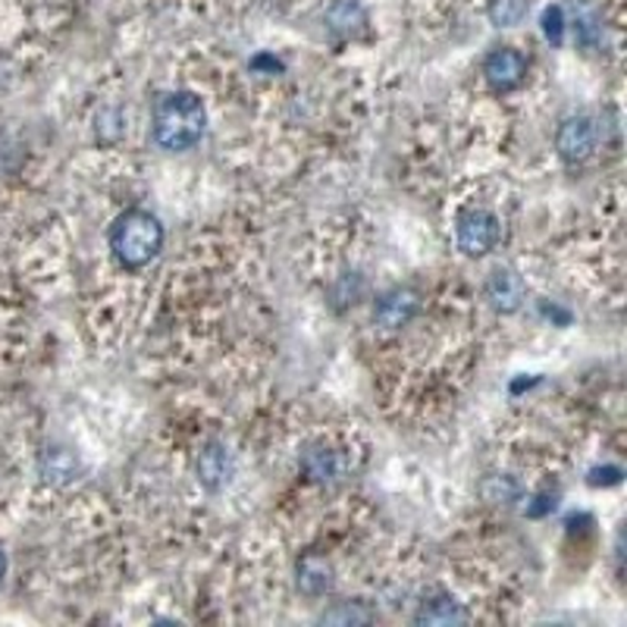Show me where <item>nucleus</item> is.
<instances>
[{"label":"nucleus","instance_id":"nucleus-1","mask_svg":"<svg viewBox=\"0 0 627 627\" xmlns=\"http://www.w3.org/2000/svg\"><path fill=\"white\" fill-rule=\"evenodd\" d=\"M208 129V110L195 91H167L155 101L151 132L163 151H189Z\"/></svg>","mask_w":627,"mask_h":627},{"label":"nucleus","instance_id":"nucleus-2","mask_svg":"<svg viewBox=\"0 0 627 627\" xmlns=\"http://www.w3.org/2000/svg\"><path fill=\"white\" fill-rule=\"evenodd\" d=\"M163 248V223L151 210H126L110 227V251L126 270H141Z\"/></svg>","mask_w":627,"mask_h":627},{"label":"nucleus","instance_id":"nucleus-3","mask_svg":"<svg viewBox=\"0 0 627 627\" xmlns=\"http://www.w3.org/2000/svg\"><path fill=\"white\" fill-rule=\"evenodd\" d=\"M502 227L499 217L484 208H470L458 217L455 223V242L468 255V258H484L496 245H499Z\"/></svg>","mask_w":627,"mask_h":627},{"label":"nucleus","instance_id":"nucleus-4","mask_svg":"<svg viewBox=\"0 0 627 627\" xmlns=\"http://www.w3.org/2000/svg\"><path fill=\"white\" fill-rule=\"evenodd\" d=\"M484 79L492 91L506 94L527 79V57L515 48H496L484 60Z\"/></svg>","mask_w":627,"mask_h":627},{"label":"nucleus","instance_id":"nucleus-5","mask_svg":"<svg viewBox=\"0 0 627 627\" xmlns=\"http://www.w3.org/2000/svg\"><path fill=\"white\" fill-rule=\"evenodd\" d=\"M420 311V296L415 289H408V286H396V289H389L384 296L377 298V305H374V324L377 327H384V330H401V327H408Z\"/></svg>","mask_w":627,"mask_h":627},{"label":"nucleus","instance_id":"nucleus-6","mask_svg":"<svg viewBox=\"0 0 627 627\" xmlns=\"http://www.w3.org/2000/svg\"><path fill=\"white\" fill-rule=\"evenodd\" d=\"M556 148L565 163H584L596 148V126L590 117H568L558 126Z\"/></svg>","mask_w":627,"mask_h":627},{"label":"nucleus","instance_id":"nucleus-7","mask_svg":"<svg viewBox=\"0 0 627 627\" xmlns=\"http://www.w3.org/2000/svg\"><path fill=\"white\" fill-rule=\"evenodd\" d=\"M195 470H198V484L210 492L223 489L232 480V470H236V461H232V452H229L223 442H208L198 461H195Z\"/></svg>","mask_w":627,"mask_h":627},{"label":"nucleus","instance_id":"nucleus-8","mask_svg":"<svg viewBox=\"0 0 627 627\" xmlns=\"http://www.w3.org/2000/svg\"><path fill=\"white\" fill-rule=\"evenodd\" d=\"M524 279L511 267H496L487 279V301L499 314H515L524 305Z\"/></svg>","mask_w":627,"mask_h":627},{"label":"nucleus","instance_id":"nucleus-9","mask_svg":"<svg viewBox=\"0 0 627 627\" xmlns=\"http://www.w3.org/2000/svg\"><path fill=\"white\" fill-rule=\"evenodd\" d=\"M301 470L308 474V480H314V484H336L346 474V461L330 446H308L301 452Z\"/></svg>","mask_w":627,"mask_h":627},{"label":"nucleus","instance_id":"nucleus-10","mask_svg":"<svg viewBox=\"0 0 627 627\" xmlns=\"http://www.w3.org/2000/svg\"><path fill=\"white\" fill-rule=\"evenodd\" d=\"M327 26L336 38H355L367 26L361 0H332L327 10Z\"/></svg>","mask_w":627,"mask_h":627},{"label":"nucleus","instance_id":"nucleus-11","mask_svg":"<svg viewBox=\"0 0 627 627\" xmlns=\"http://www.w3.org/2000/svg\"><path fill=\"white\" fill-rule=\"evenodd\" d=\"M415 621H418V625H465V621H468V611L461 609L452 596H434V599H424V603H420Z\"/></svg>","mask_w":627,"mask_h":627},{"label":"nucleus","instance_id":"nucleus-12","mask_svg":"<svg viewBox=\"0 0 627 627\" xmlns=\"http://www.w3.org/2000/svg\"><path fill=\"white\" fill-rule=\"evenodd\" d=\"M298 590L308 593V596H324L332 590V571L327 561L320 558H305L298 565Z\"/></svg>","mask_w":627,"mask_h":627},{"label":"nucleus","instance_id":"nucleus-13","mask_svg":"<svg viewBox=\"0 0 627 627\" xmlns=\"http://www.w3.org/2000/svg\"><path fill=\"white\" fill-rule=\"evenodd\" d=\"M527 10H530V0H489V19H492V26H499V29L521 26Z\"/></svg>","mask_w":627,"mask_h":627},{"label":"nucleus","instance_id":"nucleus-14","mask_svg":"<svg viewBox=\"0 0 627 627\" xmlns=\"http://www.w3.org/2000/svg\"><path fill=\"white\" fill-rule=\"evenodd\" d=\"M41 474H44V480L67 484V480L76 477V458L67 449H51V452H44V458H41Z\"/></svg>","mask_w":627,"mask_h":627},{"label":"nucleus","instance_id":"nucleus-15","mask_svg":"<svg viewBox=\"0 0 627 627\" xmlns=\"http://www.w3.org/2000/svg\"><path fill=\"white\" fill-rule=\"evenodd\" d=\"M575 32H577V41L587 44V48H593V44L599 41V32H603V29H599V17L593 13L587 3H580V10H577Z\"/></svg>","mask_w":627,"mask_h":627},{"label":"nucleus","instance_id":"nucleus-16","mask_svg":"<svg viewBox=\"0 0 627 627\" xmlns=\"http://www.w3.org/2000/svg\"><path fill=\"white\" fill-rule=\"evenodd\" d=\"M565 29H568L565 10H561V7H546V10H543V36L549 38L558 48V44L565 41Z\"/></svg>","mask_w":627,"mask_h":627},{"label":"nucleus","instance_id":"nucleus-17","mask_svg":"<svg viewBox=\"0 0 627 627\" xmlns=\"http://www.w3.org/2000/svg\"><path fill=\"white\" fill-rule=\"evenodd\" d=\"M374 615L361 606H342V609H332L324 615V621H342V625H355V621H370Z\"/></svg>","mask_w":627,"mask_h":627},{"label":"nucleus","instance_id":"nucleus-18","mask_svg":"<svg viewBox=\"0 0 627 627\" xmlns=\"http://www.w3.org/2000/svg\"><path fill=\"white\" fill-rule=\"evenodd\" d=\"M7 575V556H3V553H0V577Z\"/></svg>","mask_w":627,"mask_h":627}]
</instances>
